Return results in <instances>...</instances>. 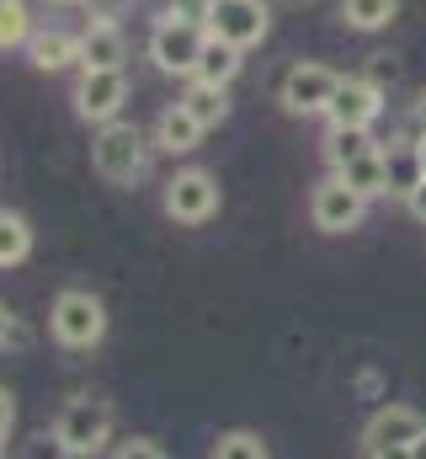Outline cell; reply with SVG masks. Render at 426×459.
Masks as SVG:
<instances>
[{"label":"cell","mask_w":426,"mask_h":459,"mask_svg":"<svg viewBox=\"0 0 426 459\" xmlns=\"http://www.w3.org/2000/svg\"><path fill=\"white\" fill-rule=\"evenodd\" d=\"M203 43H209V27H203V16H187V11L166 5V11L155 16V27H149V43H144V54H149V65H155L160 75H187V81H192Z\"/></svg>","instance_id":"1"},{"label":"cell","mask_w":426,"mask_h":459,"mask_svg":"<svg viewBox=\"0 0 426 459\" xmlns=\"http://www.w3.org/2000/svg\"><path fill=\"white\" fill-rule=\"evenodd\" d=\"M149 150H155V139L117 117V123H106V128L91 134V171L102 177L106 187H133L149 171Z\"/></svg>","instance_id":"2"},{"label":"cell","mask_w":426,"mask_h":459,"mask_svg":"<svg viewBox=\"0 0 426 459\" xmlns=\"http://www.w3.org/2000/svg\"><path fill=\"white\" fill-rule=\"evenodd\" d=\"M48 337L64 352H91L106 337V305L91 289H59L48 305Z\"/></svg>","instance_id":"3"},{"label":"cell","mask_w":426,"mask_h":459,"mask_svg":"<svg viewBox=\"0 0 426 459\" xmlns=\"http://www.w3.org/2000/svg\"><path fill=\"white\" fill-rule=\"evenodd\" d=\"M112 422H117L112 401H102V395H70L59 406V417H54V433L70 449V459H97L112 444Z\"/></svg>","instance_id":"4"},{"label":"cell","mask_w":426,"mask_h":459,"mask_svg":"<svg viewBox=\"0 0 426 459\" xmlns=\"http://www.w3.org/2000/svg\"><path fill=\"white\" fill-rule=\"evenodd\" d=\"M203 27H209V38L245 54V48L267 43L272 11H267V0H203Z\"/></svg>","instance_id":"5"},{"label":"cell","mask_w":426,"mask_h":459,"mask_svg":"<svg viewBox=\"0 0 426 459\" xmlns=\"http://www.w3.org/2000/svg\"><path fill=\"white\" fill-rule=\"evenodd\" d=\"M336 86H341V75H336L330 65L299 59V65L283 70V81H277V102H283V113L288 117H325L330 113Z\"/></svg>","instance_id":"6"},{"label":"cell","mask_w":426,"mask_h":459,"mask_svg":"<svg viewBox=\"0 0 426 459\" xmlns=\"http://www.w3.org/2000/svg\"><path fill=\"white\" fill-rule=\"evenodd\" d=\"M160 209H166L171 225H187V230L209 225L213 214H218V182H213V171H203V166L176 171L160 187Z\"/></svg>","instance_id":"7"},{"label":"cell","mask_w":426,"mask_h":459,"mask_svg":"<svg viewBox=\"0 0 426 459\" xmlns=\"http://www.w3.org/2000/svg\"><path fill=\"white\" fill-rule=\"evenodd\" d=\"M70 102H75V117L81 123L106 128V123H117L123 108H128V75L123 70H81Z\"/></svg>","instance_id":"8"},{"label":"cell","mask_w":426,"mask_h":459,"mask_svg":"<svg viewBox=\"0 0 426 459\" xmlns=\"http://www.w3.org/2000/svg\"><path fill=\"white\" fill-rule=\"evenodd\" d=\"M368 220V198L357 187H346L341 177H325L315 193H310V225L320 235H346Z\"/></svg>","instance_id":"9"},{"label":"cell","mask_w":426,"mask_h":459,"mask_svg":"<svg viewBox=\"0 0 426 459\" xmlns=\"http://www.w3.org/2000/svg\"><path fill=\"white\" fill-rule=\"evenodd\" d=\"M384 86L373 75H341L336 97H330V128H373L384 117Z\"/></svg>","instance_id":"10"},{"label":"cell","mask_w":426,"mask_h":459,"mask_svg":"<svg viewBox=\"0 0 426 459\" xmlns=\"http://www.w3.org/2000/svg\"><path fill=\"white\" fill-rule=\"evenodd\" d=\"M422 433H426L422 411L389 401V406H379V411L368 417V428H362V455H379V449H411Z\"/></svg>","instance_id":"11"},{"label":"cell","mask_w":426,"mask_h":459,"mask_svg":"<svg viewBox=\"0 0 426 459\" xmlns=\"http://www.w3.org/2000/svg\"><path fill=\"white\" fill-rule=\"evenodd\" d=\"M426 182V166H422V150H416V139L411 134H400V139H389L384 144V198H400V204H411V193Z\"/></svg>","instance_id":"12"},{"label":"cell","mask_w":426,"mask_h":459,"mask_svg":"<svg viewBox=\"0 0 426 459\" xmlns=\"http://www.w3.org/2000/svg\"><path fill=\"white\" fill-rule=\"evenodd\" d=\"M27 59L38 75H59V70H81V32L64 27H38L27 43Z\"/></svg>","instance_id":"13"},{"label":"cell","mask_w":426,"mask_h":459,"mask_svg":"<svg viewBox=\"0 0 426 459\" xmlns=\"http://www.w3.org/2000/svg\"><path fill=\"white\" fill-rule=\"evenodd\" d=\"M203 123L187 113L182 102H171V108H160L155 117V128H149V139H155V150H166V155H192L198 144H203Z\"/></svg>","instance_id":"14"},{"label":"cell","mask_w":426,"mask_h":459,"mask_svg":"<svg viewBox=\"0 0 426 459\" xmlns=\"http://www.w3.org/2000/svg\"><path fill=\"white\" fill-rule=\"evenodd\" d=\"M128 59V38L117 22H86L81 32V70H123Z\"/></svg>","instance_id":"15"},{"label":"cell","mask_w":426,"mask_h":459,"mask_svg":"<svg viewBox=\"0 0 426 459\" xmlns=\"http://www.w3.org/2000/svg\"><path fill=\"white\" fill-rule=\"evenodd\" d=\"M330 177H341L346 187H357L368 204H373V198H384V144H373V150L352 155V160H346V166H336Z\"/></svg>","instance_id":"16"},{"label":"cell","mask_w":426,"mask_h":459,"mask_svg":"<svg viewBox=\"0 0 426 459\" xmlns=\"http://www.w3.org/2000/svg\"><path fill=\"white\" fill-rule=\"evenodd\" d=\"M240 65H245V54L240 48H229V43H218L209 38L203 43V54H198V70H192V81H203V86H234V75H240Z\"/></svg>","instance_id":"17"},{"label":"cell","mask_w":426,"mask_h":459,"mask_svg":"<svg viewBox=\"0 0 426 459\" xmlns=\"http://www.w3.org/2000/svg\"><path fill=\"white\" fill-rule=\"evenodd\" d=\"M336 11L352 32H384L400 16V0H336Z\"/></svg>","instance_id":"18"},{"label":"cell","mask_w":426,"mask_h":459,"mask_svg":"<svg viewBox=\"0 0 426 459\" xmlns=\"http://www.w3.org/2000/svg\"><path fill=\"white\" fill-rule=\"evenodd\" d=\"M182 108L198 117L203 128H218V123L229 117V91H224V86H203V81H192L187 97H182Z\"/></svg>","instance_id":"19"},{"label":"cell","mask_w":426,"mask_h":459,"mask_svg":"<svg viewBox=\"0 0 426 459\" xmlns=\"http://www.w3.org/2000/svg\"><path fill=\"white\" fill-rule=\"evenodd\" d=\"M32 256V225L11 209H0V267H21Z\"/></svg>","instance_id":"20"},{"label":"cell","mask_w":426,"mask_h":459,"mask_svg":"<svg viewBox=\"0 0 426 459\" xmlns=\"http://www.w3.org/2000/svg\"><path fill=\"white\" fill-rule=\"evenodd\" d=\"M32 5L27 0H5L0 5V54H11V48H27L32 43Z\"/></svg>","instance_id":"21"},{"label":"cell","mask_w":426,"mask_h":459,"mask_svg":"<svg viewBox=\"0 0 426 459\" xmlns=\"http://www.w3.org/2000/svg\"><path fill=\"white\" fill-rule=\"evenodd\" d=\"M379 139H373V128H330L325 134V160H330V171L336 166H346L352 155H362V150H373Z\"/></svg>","instance_id":"22"},{"label":"cell","mask_w":426,"mask_h":459,"mask_svg":"<svg viewBox=\"0 0 426 459\" xmlns=\"http://www.w3.org/2000/svg\"><path fill=\"white\" fill-rule=\"evenodd\" d=\"M209 459H272V455H267L261 433H251V428H229V433L213 438Z\"/></svg>","instance_id":"23"},{"label":"cell","mask_w":426,"mask_h":459,"mask_svg":"<svg viewBox=\"0 0 426 459\" xmlns=\"http://www.w3.org/2000/svg\"><path fill=\"white\" fill-rule=\"evenodd\" d=\"M112 459H166V449H160L155 438H144V433H139V438H123V444L112 449Z\"/></svg>","instance_id":"24"},{"label":"cell","mask_w":426,"mask_h":459,"mask_svg":"<svg viewBox=\"0 0 426 459\" xmlns=\"http://www.w3.org/2000/svg\"><path fill=\"white\" fill-rule=\"evenodd\" d=\"M81 5H86L91 22H123L133 11V0H81Z\"/></svg>","instance_id":"25"},{"label":"cell","mask_w":426,"mask_h":459,"mask_svg":"<svg viewBox=\"0 0 426 459\" xmlns=\"http://www.w3.org/2000/svg\"><path fill=\"white\" fill-rule=\"evenodd\" d=\"M27 459H70V449L59 444V433L48 428V433H38L32 444H27Z\"/></svg>","instance_id":"26"},{"label":"cell","mask_w":426,"mask_h":459,"mask_svg":"<svg viewBox=\"0 0 426 459\" xmlns=\"http://www.w3.org/2000/svg\"><path fill=\"white\" fill-rule=\"evenodd\" d=\"M11 428H16V395L0 385V449H5V438H11Z\"/></svg>","instance_id":"27"},{"label":"cell","mask_w":426,"mask_h":459,"mask_svg":"<svg viewBox=\"0 0 426 459\" xmlns=\"http://www.w3.org/2000/svg\"><path fill=\"white\" fill-rule=\"evenodd\" d=\"M11 342H21V321H16V310L0 305V347H11Z\"/></svg>","instance_id":"28"},{"label":"cell","mask_w":426,"mask_h":459,"mask_svg":"<svg viewBox=\"0 0 426 459\" xmlns=\"http://www.w3.org/2000/svg\"><path fill=\"white\" fill-rule=\"evenodd\" d=\"M405 209H411V214H416V220L426 225V182L416 187V193H411V204H405Z\"/></svg>","instance_id":"29"},{"label":"cell","mask_w":426,"mask_h":459,"mask_svg":"<svg viewBox=\"0 0 426 459\" xmlns=\"http://www.w3.org/2000/svg\"><path fill=\"white\" fill-rule=\"evenodd\" d=\"M362 459H411V449H379V455H362Z\"/></svg>","instance_id":"30"},{"label":"cell","mask_w":426,"mask_h":459,"mask_svg":"<svg viewBox=\"0 0 426 459\" xmlns=\"http://www.w3.org/2000/svg\"><path fill=\"white\" fill-rule=\"evenodd\" d=\"M416 128H422V134H426V91H422V97H416Z\"/></svg>","instance_id":"31"},{"label":"cell","mask_w":426,"mask_h":459,"mask_svg":"<svg viewBox=\"0 0 426 459\" xmlns=\"http://www.w3.org/2000/svg\"><path fill=\"white\" fill-rule=\"evenodd\" d=\"M411 459H426V433L416 438V444H411Z\"/></svg>","instance_id":"32"},{"label":"cell","mask_w":426,"mask_h":459,"mask_svg":"<svg viewBox=\"0 0 426 459\" xmlns=\"http://www.w3.org/2000/svg\"><path fill=\"white\" fill-rule=\"evenodd\" d=\"M277 5H288V11H304V5H315V0H277Z\"/></svg>","instance_id":"33"},{"label":"cell","mask_w":426,"mask_h":459,"mask_svg":"<svg viewBox=\"0 0 426 459\" xmlns=\"http://www.w3.org/2000/svg\"><path fill=\"white\" fill-rule=\"evenodd\" d=\"M416 150H422V166H426V134H422V139H416Z\"/></svg>","instance_id":"34"},{"label":"cell","mask_w":426,"mask_h":459,"mask_svg":"<svg viewBox=\"0 0 426 459\" xmlns=\"http://www.w3.org/2000/svg\"><path fill=\"white\" fill-rule=\"evenodd\" d=\"M43 5H81V0H43Z\"/></svg>","instance_id":"35"},{"label":"cell","mask_w":426,"mask_h":459,"mask_svg":"<svg viewBox=\"0 0 426 459\" xmlns=\"http://www.w3.org/2000/svg\"><path fill=\"white\" fill-rule=\"evenodd\" d=\"M0 459H5V449H0Z\"/></svg>","instance_id":"36"},{"label":"cell","mask_w":426,"mask_h":459,"mask_svg":"<svg viewBox=\"0 0 426 459\" xmlns=\"http://www.w3.org/2000/svg\"><path fill=\"white\" fill-rule=\"evenodd\" d=\"M0 5H5V0H0Z\"/></svg>","instance_id":"37"}]
</instances>
